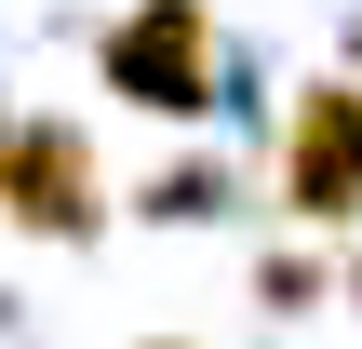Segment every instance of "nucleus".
<instances>
[{"label":"nucleus","instance_id":"obj_1","mask_svg":"<svg viewBox=\"0 0 362 349\" xmlns=\"http://www.w3.org/2000/svg\"><path fill=\"white\" fill-rule=\"evenodd\" d=\"M94 94L107 108H134V121H215L228 108V27H215V0H121L107 27H94Z\"/></svg>","mask_w":362,"mask_h":349},{"label":"nucleus","instance_id":"obj_2","mask_svg":"<svg viewBox=\"0 0 362 349\" xmlns=\"http://www.w3.org/2000/svg\"><path fill=\"white\" fill-rule=\"evenodd\" d=\"M269 202H282L309 242H362V67H322V81L282 94Z\"/></svg>","mask_w":362,"mask_h":349},{"label":"nucleus","instance_id":"obj_3","mask_svg":"<svg viewBox=\"0 0 362 349\" xmlns=\"http://www.w3.org/2000/svg\"><path fill=\"white\" fill-rule=\"evenodd\" d=\"M107 161H94V135L81 121H54V108H13V175H0V229H27V242H107Z\"/></svg>","mask_w":362,"mask_h":349},{"label":"nucleus","instance_id":"obj_4","mask_svg":"<svg viewBox=\"0 0 362 349\" xmlns=\"http://www.w3.org/2000/svg\"><path fill=\"white\" fill-rule=\"evenodd\" d=\"M134 215H148V229H215V215H228V161H202V148L161 161V175L134 188Z\"/></svg>","mask_w":362,"mask_h":349},{"label":"nucleus","instance_id":"obj_5","mask_svg":"<svg viewBox=\"0 0 362 349\" xmlns=\"http://www.w3.org/2000/svg\"><path fill=\"white\" fill-rule=\"evenodd\" d=\"M322 296H336L322 256H269V269H255V309H269V323H296V309H322Z\"/></svg>","mask_w":362,"mask_h":349},{"label":"nucleus","instance_id":"obj_6","mask_svg":"<svg viewBox=\"0 0 362 349\" xmlns=\"http://www.w3.org/2000/svg\"><path fill=\"white\" fill-rule=\"evenodd\" d=\"M336 282H349V309H362V242H349V269H336Z\"/></svg>","mask_w":362,"mask_h":349},{"label":"nucleus","instance_id":"obj_7","mask_svg":"<svg viewBox=\"0 0 362 349\" xmlns=\"http://www.w3.org/2000/svg\"><path fill=\"white\" fill-rule=\"evenodd\" d=\"M0 175H13V108H0Z\"/></svg>","mask_w":362,"mask_h":349},{"label":"nucleus","instance_id":"obj_8","mask_svg":"<svg viewBox=\"0 0 362 349\" xmlns=\"http://www.w3.org/2000/svg\"><path fill=\"white\" fill-rule=\"evenodd\" d=\"M134 349H188V336H134Z\"/></svg>","mask_w":362,"mask_h":349}]
</instances>
